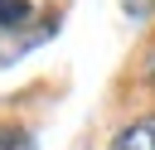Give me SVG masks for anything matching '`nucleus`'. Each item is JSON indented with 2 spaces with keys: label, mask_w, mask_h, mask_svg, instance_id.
I'll use <instances>...</instances> for the list:
<instances>
[{
  "label": "nucleus",
  "mask_w": 155,
  "mask_h": 150,
  "mask_svg": "<svg viewBox=\"0 0 155 150\" xmlns=\"http://www.w3.org/2000/svg\"><path fill=\"white\" fill-rule=\"evenodd\" d=\"M111 150H155V116H140L111 135Z\"/></svg>",
  "instance_id": "1"
},
{
  "label": "nucleus",
  "mask_w": 155,
  "mask_h": 150,
  "mask_svg": "<svg viewBox=\"0 0 155 150\" xmlns=\"http://www.w3.org/2000/svg\"><path fill=\"white\" fill-rule=\"evenodd\" d=\"M24 15H29V5H24V0H0V24H19Z\"/></svg>",
  "instance_id": "2"
},
{
  "label": "nucleus",
  "mask_w": 155,
  "mask_h": 150,
  "mask_svg": "<svg viewBox=\"0 0 155 150\" xmlns=\"http://www.w3.org/2000/svg\"><path fill=\"white\" fill-rule=\"evenodd\" d=\"M145 82H150V92H155V48L145 53Z\"/></svg>",
  "instance_id": "3"
}]
</instances>
